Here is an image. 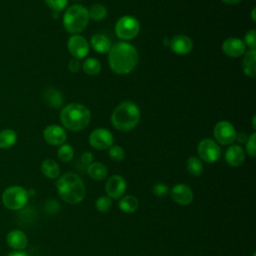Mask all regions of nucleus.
I'll use <instances>...</instances> for the list:
<instances>
[{
    "label": "nucleus",
    "mask_w": 256,
    "mask_h": 256,
    "mask_svg": "<svg viewBox=\"0 0 256 256\" xmlns=\"http://www.w3.org/2000/svg\"><path fill=\"white\" fill-rule=\"evenodd\" d=\"M169 46L175 54L186 55L191 52L193 48V42L188 36L179 34L171 39Z\"/></svg>",
    "instance_id": "17"
},
{
    "label": "nucleus",
    "mask_w": 256,
    "mask_h": 256,
    "mask_svg": "<svg viewBox=\"0 0 256 256\" xmlns=\"http://www.w3.org/2000/svg\"><path fill=\"white\" fill-rule=\"evenodd\" d=\"M127 189L126 180L118 174H114L108 178L105 184V192L111 199H120Z\"/></svg>",
    "instance_id": "12"
},
{
    "label": "nucleus",
    "mask_w": 256,
    "mask_h": 256,
    "mask_svg": "<svg viewBox=\"0 0 256 256\" xmlns=\"http://www.w3.org/2000/svg\"><path fill=\"white\" fill-rule=\"evenodd\" d=\"M140 31V23L138 19L132 15H124L120 17L115 24V34L118 38L129 41L137 37Z\"/></svg>",
    "instance_id": "7"
},
{
    "label": "nucleus",
    "mask_w": 256,
    "mask_h": 256,
    "mask_svg": "<svg viewBox=\"0 0 256 256\" xmlns=\"http://www.w3.org/2000/svg\"><path fill=\"white\" fill-rule=\"evenodd\" d=\"M42 174L49 179H57L60 176V167L53 159H45L40 166Z\"/></svg>",
    "instance_id": "22"
},
{
    "label": "nucleus",
    "mask_w": 256,
    "mask_h": 256,
    "mask_svg": "<svg viewBox=\"0 0 256 256\" xmlns=\"http://www.w3.org/2000/svg\"><path fill=\"white\" fill-rule=\"evenodd\" d=\"M44 2L53 12L56 13L64 10L68 4V0H44Z\"/></svg>",
    "instance_id": "32"
},
{
    "label": "nucleus",
    "mask_w": 256,
    "mask_h": 256,
    "mask_svg": "<svg viewBox=\"0 0 256 256\" xmlns=\"http://www.w3.org/2000/svg\"><path fill=\"white\" fill-rule=\"evenodd\" d=\"M111 206H112V199L110 197H108L107 195L99 196L95 201L96 210H98L99 212H102V213L108 212L111 209Z\"/></svg>",
    "instance_id": "30"
},
{
    "label": "nucleus",
    "mask_w": 256,
    "mask_h": 256,
    "mask_svg": "<svg viewBox=\"0 0 256 256\" xmlns=\"http://www.w3.org/2000/svg\"><path fill=\"white\" fill-rule=\"evenodd\" d=\"M169 192H170V189L168 188V186L163 183V182H159V183H156L153 188H152V193L156 196V197H159V198H164L166 196L169 195Z\"/></svg>",
    "instance_id": "34"
},
{
    "label": "nucleus",
    "mask_w": 256,
    "mask_h": 256,
    "mask_svg": "<svg viewBox=\"0 0 256 256\" xmlns=\"http://www.w3.org/2000/svg\"><path fill=\"white\" fill-rule=\"evenodd\" d=\"M114 142L113 134L106 128L94 129L89 135V143L96 150L109 149Z\"/></svg>",
    "instance_id": "10"
},
{
    "label": "nucleus",
    "mask_w": 256,
    "mask_h": 256,
    "mask_svg": "<svg viewBox=\"0 0 256 256\" xmlns=\"http://www.w3.org/2000/svg\"><path fill=\"white\" fill-rule=\"evenodd\" d=\"M88 14L89 19H92L94 21H102L107 16V9L104 5L100 3H95L89 8Z\"/></svg>",
    "instance_id": "28"
},
{
    "label": "nucleus",
    "mask_w": 256,
    "mask_h": 256,
    "mask_svg": "<svg viewBox=\"0 0 256 256\" xmlns=\"http://www.w3.org/2000/svg\"><path fill=\"white\" fill-rule=\"evenodd\" d=\"M43 99L48 106L54 109H58L63 104L62 93L56 88H47L43 93Z\"/></svg>",
    "instance_id": "21"
},
{
    "label": "nucleus",
    "mask_w": 256,
    "mask_h": 256,
    "mask_svg": "<svg viewBox=\"0 0 256 256\" xmlns=\"http://www.w3.org/2000/svg\"><path fill=\"white\" fill-rule=\"evenodd\" d=\"M242 60L243 73L250 78H254L256 75V49H249L244 54Z\"/></svg>",
    "instance_id": "19"
},
{
    "label": "nucleus",
    "mask_w": 256,
    "mask_h": 256,
    "mask_svg": "<svg viewBox=\"0 0 256 256\" xmlns=\"http://www.w3.org/2000/svg\"><path fill=\"white\" fill-rule=\"evenodd\" d=\"M110 69L118 75L131 73L138 63L137 49L126 41H120L112 45L108 52Z\"/></svg>",
    "instance_id": "1"
},
{
    "label": "nucleus",
    "mask_w": 256,
    "mask_h": 256,
    "mask_svg": "<svg viewBox=\"0 0 256 256\" xmlns=\"http://www.w3.org/2000/svg\"><path fill=\"white\" fill-rule=\"evenodd\" d=\"M73 1H78V0H73Z\"/></svg>",
    "instance_id": "42"
},
{
    "label": "nucleus",
    "mask_w": 256,
    "mask_h": 256,
    "mask_svg": "<svg viewBox=\"0 0 256 256\" xmlns=\"http://www.w3.org/2000/svg\"><path fill=\"white\" fill-rule=\"evenodd\" d=\"M255 140H256V133L253 132L246 140L245 143V153H247L250 157L254 158L256 155V145H255Z\"/></svg>",
    "instance_id": "33"
},
{
    "label": "nucleus",
    "mask_w": 256,
    "mask_h": 256,
    "mask_svg": "<svg viewBox=\"0 0 256 256\" xmlns=\"http://www.w3.org/2000/svg\"><path fill=\"white\" fill-rule=\"evenodd\" d=\"M93 159H94V155L89 151H86L81 155V161L84 164H87V165L91 164L93 162Z\"/></svg>",
    "instance_id": "37"
},
{
    "label": "nucleus",
    "mask_w": 256,
    "mask_h": 256,
    "mask_svg": "<svg viewBox=\"0 0 256 256\" xmlns=\"http://www.w3.org/2000/svg\"><path fill=\"white\" fill-rule=\"evenodd\" d=\"M246 153L238 144H231L225 151V161L231 167H239L245 161Z\"/></svg>",
    "instance_id": "16"
},
{
    "label": "nucleus",
    "mask_w": 256,
    "mask_h": 256,
    "mask_svg": "<svg viewBox=\"0 0 256 256\" xmlns=\"http://www.w3.org/2000/svg\"><path fill=\"white\" fill-rule=\"evenodd\" d=\"M255 13H256V8L253 7L251 10V17H252V21L256 22V17H255Z\"/></svg>",
    "instance_id": "40"
},
{
    "label": "nucleus",
    "mask_w": 256,
    "mask_h": 256,
    "mask_svg": "<svg viewBox=\"0 0 256 256\" xmlns=\"http://www.w3.org/2000/svg\"><path fill=\"white\" fill-rule=\"evenodd\" d=\"M244 44L249 49H256V31L255 29H250L245 33Z\"/></svg>",
    "instance_id": "35"
},
{
    "label": "nucleus",
    "mask_w": 256,
    "mask_h": 256,
    "mask_svg": "<svg viewBox=\"0 0 256 256\" xmlns=\"http://www.w3.org/2000/svg\"><path fill=\"white\" fill-rule=\"evenodd\" d=\"M1 200L7 209L18 211L27 205L29 200V193L22 186L12 185L3 191Z\"/></svg>",
    "instance_id": "6"
},
{
    "label": "nucleus",
    "mask_w": 256,
    "mask_h": 256,
    "mask_svg": "<svg viewBox=\"0 0 256 256\" xmlns=\"http://www.w3.org/2000/svg\"><path fill=\"white\" fill-rule=\"evenodd\" d=\"M118 207L124 213H134L139 208V201L132 195L122 196L118 201Z\"/></svg>",
    "instance_id": "24"
},
{
    "label": "nucleus",
    "mask_w": 256,
    "mask_h": 256,
    "mask_svg": "<svg viewBox=\"0 0 256 256\" xmlns=\"http://www.w3.org/2000/svg\"><path fill=\"white\" fill-rule=\"evenodd\" d=\"M213 135L218 144L229 146L235 141L237 132L232 123L226 120H221L215 124Z\"/></svg>",
    "instance_id": "9"
},
{
    "label": "nucleus",
    "mask_w": 256,
    "mask_h": 256,
    "mask_svg": "<svg viewBox=\"0 0 256 256\" xmlns=\"http://www.w3.org/2000/svg\"><path fill=\"white\" fill-rule=\"evenodd\" d=\"M222 51L229 57L237 58L242 56L246 52V46L240 38L229 37L225 39L222 43Z\"/></svg>",
    "instance_id": "15"
},
{
    "label": "nucleus",
    "mask_w": 256,
    "mask_h": 256,
    "mask_svg": "<svg viewBox=\"0 0 256 256\" xmlns=\"http://www.w3.org/2000/svg\"><path fill=\"white\" fill-rule=\"evenodd\" d=\"M87 173L91 179L95 181H102L108 174L107 167L101 162H92L87 167Z\"/></svg>",
    "instance_id": "23"
},
{
    "label": "nucleus",
    "mask_w": 256,
    "mask_h": 256,
    "mask_svg": "<svg viewBox=\"0 0 256 256\" xmlns=\"http://www.w3.org/2000/svg\"><path fill=\"white\" fill-rule=\"evenodd\" d=\"M90 120V110L80 103H70L64 106L60 112L61 124L70 131L77 132L85 129Z\"/></svg>",
    "instance_id": "4"
},
{
    "label": "nucleus",
    "mask_w": 256,
    "mask_h": 256,
    "mask_svg": "<svg viewBox=\"0 0 256 256\" xmlns=\"http://www.w3.org/2000/svg\"><path fill=\"white\" fill-rule=\"evenodd\" d=\"M57 156L62 162H70L74 157V149L70 144H62L57 150Z\"/></svg>",
    "instance_id": "29"
},
{
    "label": "nucleus",
    "mask_w": 256,
    "mask_h": 256,
    "mask_svg": "<svg viewBox=\"0 0 256 256\" xmlns=\"http://www.w3.org/2000/svg\"><path fill=\"white\" fill-rule=\"evenodd\" d=\"M81 68V64H80V61L79 59H76V58H72L69 63H68V69L70 72L72 73H76L80 70Z\"/></svg>",
    "instance_id": "36"
},
{
    "label": "nucleus",
    "mask_w": 256,
    "mask_h": 256,
    "mask_svg": "<svg viewBox=\"0 0 256 256\" xmlns=\"http://www.w3.org/2000/svg\"><path fill=\"white\" fill-rule=\"evenodd\" d=\"M252 126L254 129H256V125H255V116H253V119H252Z\"/></svg>",
    "instance_id": "41"
},
{
    "label": "nucleus",
    "mask_w": 256,
    "mask_h": 256,
    "mask_svg": "<svg viewBox=\"0 0 256 256\" xmlns=\"http://www.w3.org/2000/svg\"><path fill=\"white\" fill-rule=\"evenodd\" d=\"M17 133L13 129H3L0 131V148L9 149L15 145Z\"/></svg>",
    "instance_id": "25"
},
{
    "label": "nucleus",
    "mask_w": 256,
    "mask_h": 256,
    "mask_svg": "<svg viewBox=\"0 0 256 256\" xmlns=\"http://www.w3.org/2000/svg\"><path fill=\"white\" fill-rule=\"evenodd\" d=\"M43 137L46 143L52 146H60L65 143L67 134L65 129L57 124L48 125L43 131Z\"/></svg>",
    "instance_id": "14"
},
{
    "label": "nucleus",
    "mask_w": 256,
    "mask_h": 256,
    "mask_svg": "<svg viewBox=\"0 0 256 256\" xmlns=\"http://www.w3.org/2000/svg\"><path fill=\"white\" fill-rule=\"evenodd\" d=\"M89 22L88 9L80 4H73L68 7L63 15V26L72 34H80L85 30Z\"/></svg>",
    "instance_id": "5"
},
{
    "label": "nucleus",
    "mask_w": 256,
    "mask_h": 256,
    "mask_svg": "<svg viewBox=\"0 0 256 256\" xmlns=\"http://www.w3.org/2000/svg\"><path fill=\"white\" fill-rule=\"evenodd\" d=\"M56 189L60 198L68 204H78L86 196V187L79 175L69 172L57 178Z\"/></svg>",
    "instance_id": "2"
},
{
    "label": "nucleus",
    "mask_w": 256,
    "mask_h": 256,
    "mask_svg": "<svg viewBox=\"0 0 256 256\" xmlns=\"http://www.w3.org/2000/svg\"><path fill=\"white\" fill-rule=\"evenodd\" d=\"M81 67H82L83 71L85 72V74H87L88 76H96L101 71L100 61L96 58H93V57L86 58L83 61Z\"/></svg>",
    "instance_id": "26"
},
{
    "label": "nucleus",
    "mask_w": 256,
    "mask_h": 256,
    "mask_svg": "<svg viewBox=\"0 0 256 256\" xmlns=\"http://www.w3.org/2000/svg\"><path fill=\"white\" fill-rule=\"evenodd\" d=\"M141 112L136 103L130 100L121 102L113 110L111 122L115 129L121 132L133 130L139 123Z\"/></svg>",
    "instance_id": "3"
},
{
    "label": "nucleus",
    "mask_w": 256,
    "mask_h": 256,
    "mask_svg": "<svg viewBox=\"0 0 256 256\" xmlns=\"http://www.w3.org/2000/svg\"><path fill=\"white\" fill-rule=\"evenodd\" d=\"M186 168L190 175L198 177L203 173L204 166L202 160L197 156H190L186 162Z\"/></svg>",
    "instance_id": "27"
},
{
    "label": "nucleus",
    "mask_w": 256,
    "mask_h": 256,
    "mask_svg": "<svg viewBox=\"0 0 256 256\" xmlns=\"http://www.w3.org/2000/svg\"><path fill=\"white\" fill-rule=\"evenodd\" d=\"M197 153L202 162L212 164L221 157V148L215 140L204 138L197 145Z\"/></svg>",
    "instance_id": "8"
},
{
    "label": "nucleus",
    "mask_w": 256,
    "mask_h": 256,
    "mask_svg": "<svg viewBox=\"0 0 256 256\" xmlns=\"http://www.w3.org/2000/svg\"><path fill=\"white\" fill-rule=\"evenodd\" d=\"M108 155H109V158L115 162H120L124 159L125 157V151L124 149L121 147V146H118V145H112L110 148H109V151H108Z\"/></svg>",
    "instance_id": "31"
},
{
    "label": "nucleus",
    "mask_w": 256,
    "mask_h": 256,
    "mask_svg": "<svg viewBox=\"0 0 256 256\" xmlns=\"http://www.w3.org/2000/svg\"><path fill=\"white\" fill-rule=\"evenodd\" d=\"M69 53L76 59L85 58L89 53V43L85 37L80 34H75L69 37L67 41Z\"/></svg>",
    "instance_id": "11"
},
{
    "label": "nucleus",
    "mask_w": 256,
    "mask_h": 256,
    "mask_svg": "<svg viewBox=\"0 0 256 256\" xmlns=\"http://www.w3.org/2000/svg\"><path fill=\"white\" fill-rule=\"evenodd\" d=\"M90 44L92 48L100 53V54H105L108 53L112 47V43L110 39L105 36L104 34H94L91 36L90 39Z\"/></svg>",
    "instance_id": "20"
},
{
    "label": "nucleus",
    "mask_w": 256,
    "mask_h": 256,
    "mask_svg": "<svg viewBox=\"0 0 256 256\" xmlns=\"http://www.w3.org/2000/svg\"><path fill=\"white\" fill-rule=\"evenodd\" d=\"M221 1L226 4H229V5H234V4L239 3L241 0H221Z\"/></svg>",
    "instance_id": "39"
},
{
    "label": "nucleus",
    "mask_w": 256,
    "mask_h": 256,
    "mask_svg": "<svg viewBox=\"0 0 256 256\" xmlns=\"http://www.w3.org/2000/svg\"><path fill=\"white\" fill-rule=\"evenodd\" d=\"M172 200L179 205H189L194 198V194L192 189L185 183H177L175 184L169 192Z\"/></svg>",
    "instance_id": "13"
},
{
    "label": "nucleus",
    "mask_w": 256,
    "mask_h": 256,
    "mask_svg": "<svg viewBox=\"0 0 256 256\" xmlns=\"http://www.w3.org/2000/svg\"><path fill=\"white\" fill-rule=\"evenodd\" d=\"M6 242L13 250H24L28 245V238L23 231L14 229L7 233Z\"/></svg>",
    "instance_id": "18"
},
{
    "label": "nucleus",
    "mask_w": 256,
    "mask_h": 256,
    "mask_svg": "<svg viewBox=\"0 0 256 256\" xmlns=\"http://www.w3.org/2000/svg\"><path fill=\"white\" fill-rule=\"evenodd\" d=\"M7 256H28V254L24 250H13L12 252L8 253Z\"/></svg>",
    "instance_id": "38"
}]
</instances>
